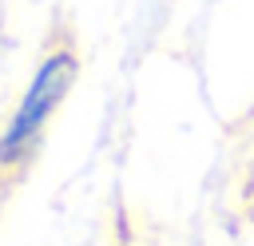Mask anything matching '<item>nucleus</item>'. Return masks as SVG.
Wrapping results in <instances>:
<instances>
[{"label":"nucleus","instance_id":"f257e3e1","mask_svg":"<svg viewBox=\"0 0 254 246\" xmlns=\"http://www.w3.org/2000/svg\"><path fill=\"white\" fill-rule=\"evenodd\" d=\"M75 75H79V60H75L71 48H56V52H48L40 60V67L32 71V79H28L12 119L0 131V171H16L32 155V147L40 143L48 119L67 99Z\"/></svg>","mask_w":254,"mask_h":246}]
</instances>
